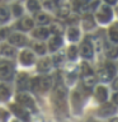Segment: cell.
<instances>
[{"mask_svg":"<svg viewBox=\"0 0 118 122\" xmlns=\"http://www.w3.org/2000/svg\"><path fill=\"white\" fill-rule=\"evenodd\" d=\"M114 74H116V66H114L112 62H107L105 66L100 70V72H99V76H100V79L103 81H109V80L114 76Z\"/></svg>","mask_w":118,"mask_h":122,"instance_id":"2","label":"cell"},{"mask_svg":"<svg viewBox=\"0 0 118 122\" xmlns=\"http://www.w3.org/2000/svg\"><path fill=\"white\" fill-rule=\"evenodd\" d=\"M53 62H55V65H60L61 62H62V56L61 55H57L53 57Z\"/></svg>","mask_w":118,"mask_h":122,"instance_id":"36","label":"cell"},{"mask_svg":"<svg viewBox=\"0 0 118 122\" xmlns=\"http://www.w3.org/2000/svg\"><path fill=\"white\" fill-rule=\"evenodd\" d=\"M10 109L13 111V113H14L17 117L20 118V120H23V121H29L28 113L25 112L24 108H23L20 104H11V106H10Z\"/></svg>","mask_w":118,"mask_h":122,"instance_id":"6","label":"cell"},{"mask_svg":"<svg viewBox=\"0 0 118 122\" xmlns=\"http://www.w3.org/2000/svg\"><path fill=\"white\" fill-rule=\"evenodd\" d=\"M83 83H84V85H85L86 88H91L95 84V76L93 74L83 76Z\"/></svg>","mask_w":118,"mask_h":122,"instance_id":"18","label":"cell"},{"mask_svg":"<svg viewBox=\"0 0 118 122\" xmlns=\"http://www.w3.org/2000/svg\"><path fill=\"white\" fill-rule=\"evenodd\" d=\"M113 88H114V89H116V90H118V79H117L116 81L113 83Z\"/></svg>","mask_w":118,"mask_h":122,"instance_id":"40","label":"cell"},{"mask_svg":"<svg viewBox=\"0 0 118 122\" xmlns=\"http://www.w3.org/2000/svg\"><path fill=\"white\" fill-rule=\"evenodd\" d=\"M105 1L108 3V4H116V3H117V0H105Z\"/></svg>","mask_w":118,"mask_h":122,"instance_id":"42","label":"cell"},{"mask_svg":"<svg viewBox=\"0 0 118 122\" xmlns=\"http://www.w3.org/2000/svg\"><path fill=\"white\" fill-rule=\"evenodd\" d=\"M18 27L23 30H29L30 28H33V20L30 18H23L20 23L18 24Z\"/></svg>","mask_w":118,"mask_h":122,"instance_id":"14","label":"cell"},{"mask_svg":"<svg viewBox=\"0 0 118 122\" xmlns=\"http://www.w3.org/2000/svg\"><path fill=\"white\" fill-rule=\"evenodd\" d=\"M61 45H62L61 37L60 36H55V37L51 38V41H49V50H51V51H56Z\"/></svg>","mask_w":118,"mask_h":122,"instance_id":"15","label":"cell"},{"mask_svg":"<svg viewBox=\"0 0 118 122\" xmlns=\"http://www.w3.org/2000/svg\"><path fill=\"white\" fill-rule=\"evenodd\" d=\"M75 3H79V6L81 5V4H86V3H89L90 0H74Z\"/></svg>","mask_w":118,"mask_h":122,"instance_id":"39","label":"cell"},{"mask_svg":"<svg viewBox=\"0 0 118 122\" xmlns=\"http://www.w3.org/2000/svg\"><path fill=\"white\" fill-rule=\"evenodd\" d=\"M6 118H8V113H6L4 109H0V120H1V121H5Z\"/></svg>","mask_w":118,"mask_h":122,"instance_id":"37","label":"cell"},{"mask_svg":"<svg viewBox=\"0 0 118 122\" xmlns=\"http://www.w3.org/2000/svg\"><path fill=\"white\" fill-rule=\"evenodd\" d=\"M84 25H85L86 28H90V27H93V25H94L93 18H91V17H85V19H84Z\"/></svg>","mask_w":118,"mask_h":122,"instance_id":"33","label":"cell"},{"mask_svg":"<svg viewBox=\"0 0 118 122\" xmlns=\"http://www.w3.org/2000/svg\"><path fill=\"white\" fill-rule=\"evenodd\" d=\"M34 50H36V52H38L39 55H43V53L46 52V47H44V45L43 43H36L34 45Z\"/></svg>","mask_w":118,"mask_h":122,"instance_id":"30","label":"cell"},{"mask_svg":"<svg viewBox=\"0 0 118 122\" xmlns=\"http://www.w3.org/2000/svg\"><path fill=\"white\" fill-rule=\"evenodd\" d=\"M116 106L112 104V103H104L100 108H99L98 111V114L99 116H102V117H107V116H109V114H112L116 112Z\"/></svg>","mask_w":118,"mask_h":122,"instance_id":"7","label":"cell"},{"mask_svg":"<svg viewBox=\"0 0 118 122\" xmlns=\"http://www.w3.org/2000/svg\"><path fill=\"white\" fill-rule=\"evenodd\" d=\"M0 53L4 56H14L15 53V50L13 47H10V45H3L1 47H0Z\"/></svg>","mask_w":118,"mask_h":122,"instance_id":"17","label":"cell"},{"mask_svg":"<svg viewBox=\"0 0 118 122\" xmlns=\"http://www.w3.org/2000/svg\"><path fill=\"white\" fill-rule=\"evenodd\" d=\"M29 88L33 92H39V78H33L29 81Z\"/></svg>","mask_w":118,"mask_h":122,"instance_id":"25","label":"cell"},{"mask_svg":"<svg viewBox=\"0 0 118 122\" xmlns=\"http://www.w3.org/2000/svg\"><path fill=\"white\" fill-rule=\"evenodd\" d=\"M81 55L85 57V59H90L93 56V46L89 42H84L81 45Z\"/></svg>","mask_w":118,"mask_h":122,"instance_id":"10","label":"cell"},{"mask_svg":"<svg viewBox=\"0 0 118 122\" xmlns=\"http://www.w3.org/2000/svg\"><path fill=\"white\" fill-rule=\"evenodd\" d=\"M10 95L9 89L5 85H0V101H6Z\"/></svg>","mask_w":118,"mask_h":122,"instance_id":"21","label":"cell"},{"mask_svg":"<svg viewBox=\"0 0 118 122\" xmlns=\"http://www.w3.org/2000/svg\"><path fill=\"white\" fill-rule=\"evenodd\" d=\"M0 1H5V0H0Z\"/></svg>","mask_w":118,"mask_h":122,"instance_id":"45","label":"cell"},{"mask_svg":"<svg viewBox=\"0 0 118 122\" xmlns=\"http://www.w3.org/2000/svg\"><path fill=\"white\" fill-rule=\"evenodd\" d=\"M51 86V78L44 76V78H39V92H47Z\"/></svg>","mask_w":118,"mask_h":122,"instance_id":"12","label":"cell"},{"mask_svg":"<svg viewBox=\"0 0 118 122\" xmlns=\"http://www.w3.org/2000/svg\"><path fill=\"white\" fill-rule=\"evenodd\" d=\"M109 122H118V118H113V120H110Z\"/></svg>","mask_w":118,"mask_h":122,"instance_id":"43","label":"cell"},{"mask_svg":"<svg viewBox=\"0 0 118 122\" xmlns=\"http://www.w3.org/2000/svg\"><path fill=\"white\" fill-rule=\"evenodd\" d=\"M13 74V65L6 60L0 61V78L1 79H9Z\"/></svg>","mask_w":118,"mask_h":122,"instance_id":"3","label":"cell"},{"mask_svg":"<svg viewBox=\"0 0 118 122\" xmlns=\"http://www.w3.org/2000/svg\"><path fill=\"white\" fill-rule=\"evenodd\" d=\"M9 19V11L5 6H0V22H6Z\"/></svg>","mask_w":118,"mask_h":122,"instance_id":"26","label":"cell"},{"mask_svg":"<svg viewBox=\"0 0 118 122\" xmlns=\"http://www.w3.org/2000/svg\"><path fill=\"white\" fill-rule=\"evenodd\" d=\"M28 85H29L28 76H27L25 74H22L20 76H19V79H18V86L20 88V89H25Z\"/></svg>","mask_w":118,"mask_h":122,"instance_id":"19","label":"cell"},{"mask_svg":"<svg viewBox=\"0 0 118 122\" xmlns=\"http://www.w3.org/2000/svg\"><path fill=\"white\" fill-rule=\"evenodd\" d=\"M52 99L55 102V106L56 107H60L61 106L65 108V99H66V89L62 86V85H59L55 88L53 90V94H52Z\"/></svg>","mask_w":118,"mask_h":122,"instance_id":"1","label":"cell"},{"mask_svg":"<svg viewBox=\"0 0 118 122\" xmlns=\"http://www.w3.org/2000/svg\"><path fill=\"white\" fill-rule=\"evenodd\" d=\"M69 38L71 41H78L79 38V30L76 28H70L69 29Z\"/></svg>","mask_w":118,"mask_h":122,"instance_id":"28","label":"cell"},{"mask_svg":"<svg viewBox=\"0 0 118 122\" xmlns=\"http://www.w3.org/2000/svg\"><path fill=\"white\" fill-rule=\"evenodd\" d=\"M91 122H95V121H91Z\"/></svg>","mask_w":118,"mask_h":122,"instance_id":"46","label":"cell"},{"mask_svg":"<svg viewBox=\"0 0 118 122\" xmlns=\"http://www.w3.org/2000/svg\"><path fill=\"white\" fill-rule=\"evenodd\" d=\"M51 60L49 59H43L38 62V70L42 72H47L49 69H51Z\"/></svg>","mask_w":118,"mask_h":122,"instance_id":"13","label":"cell"},{"mask_svg":"<svg viewBox=\"0 0 118 122\" xmlns=\"http://www.w3.org/2000/svg\"><path fill=\"white\" fill-rule=\"evenodd\" d=\"M51 1H53V3H59L60 0H51Z\"/></svg>","mask_w":118,"mask_h":122,"instance_id":"44","label":"cell"},{"mask_svg":"<svg viewBox=\"0 0 118 122\" xmlns=\"http://www.w3.org/2000/svg\"><path fill=\"white\" fill-rule=\"evenodd\" d=\"M109 37L112 42H118V30L117 29H110L109 30Z\"/></svg>","mask_w":118,"mask_h":122,"instance_id":"31","label":"cell"},{"mask_svg":"<svg viewBox=\"0 0 118 122\" xmlns=\"http://www.w3.org/2000/svg\"><path fill=\"white\" fill-rule=\"evenodd\" d=\"M62 25L60 24V23H52L51 24V28H49V30L51 32H53L56 34V36H60V34H62Z\"/></svg>","mask_w":118,"mask_h":122,"instance_id":"22","label":"cell"},{"mask_svg":"<svg viewBox=\"0 0 118 122\" xmlns=\"http://www.w3.org/2000/svg\"><path fill=\"white\" fill-rule=\"evenodd\" d=\"M76 55H78V50H76L75 46H71L70 48H69V57H70L71 60H74Z\"/></svg>","mask_w":118,"mask_h":122,"instance_id":"32","label":"cell"},{"mask_svg":"<svg viewBox=\"0 0 118 122\" xmlns=\"http://www.w3.org/2000/svg\"><path fill=\"white\" fill-rule=\"evenodd\" d=\"M97 18L100 23H108L112 18V10L108 6H102L97 14Z\"/></svg>","mask_w":118,"mask_h":122,"instance_id":"5","label":"cell"},{"mask_svg":"<svg viewBox=\"0 0 118 122\" xmlns=\"http://www.w3.org/2000/svg\"><path fill=\"white\" fill-rule=\"evenodd\" d=\"M69 14H70V8L67 5H62V6L57 8V15L60 18H66Z\"/></svg>","mask_w":118,"mask_h":122,"instance_id":"20","label":"cell"},{"mask_svg":"<svg viewBox=\"0 0 118 122\" xmlns=\"http://www.w3.org/2000/svg\"><path fill=\"white\" fill-rule=\"evenodd\" d=\"M44 5H46V8H48V9H55V8H56V3L51 1V0H46Z\"/></svg>","mask_w":118,"mask_h":122,"instance_id":"35","label":"cell"},{"mask_svg":"<svg viewBox=\"0 0 118 122\" xmlns=\"http://www.w3.org/2000/svg\"><path fill=\"white\" fill-rule=\"evenodd\" d=\"M105 53H107V56H108V57L114 59V57L118 56V47H107Z\"/></svg>","mask_w":118,"mask_h":122,"instance_id":"27","label":"cell"},{"mask_svg":"<svg viewBox=\"0 0 118 122\" xmlns=\"http://www.w3.org/2000/svg\"><path fill=\"white\" fill-rule=\"evenodd\" d=\"M13 11H14V15L19 17V15L22 14V6H20V5H18V4H15V5L13 6Z\"/></svg>","mask_w":118,"mask_h":122,"instance_id":"34","label":"cell"},{"mask_svg":"<svg viewBox=\"0 0 118 122\" xmlns=\"http://www.w3.org/2000/svg\"><path fill=\"white\" fill-rule=\"evenodd\" d=\"M20 61L23 65H30L34 61V55L30 51H23L20 53Z\"/></svg>","mask_w":118,"mask_h":122,"instance_id":"9","label":"cell"},{"mask_svg":"<svg viewBox=\"0 0 118 122\" xmlns=\"http://www.w3.org/2000/svg\"><path fill=\"white\" fill-rule=\"evenodd\" d=\"M37 22L39 23V24H47V23L51 22V19H49V17L47 14L41 13V14H37Z\"/></svg>","mask_w":118,"mask_h":122,"instance_id":"24","label":"cell"},{"mask_svg":"<svg viewBox=\"0 0 118 122\" xmlns=\"http://www.w3.org/2000/svg\"><path fill=\"white\" fill-rule=\"evenodd\" d=\"M90 74H93V71H91V69L89 67V65L83 64L81 65V75L85 76V75H90Z\"/></svg>","mask_w":118,"mask_h":122,"instance_id":"29","label":"cell"},{"mask_svg":"<svg viewBox=\"0 0 118 122\" xmlns=\"http://www.w3.org/2000/svg\"><path fill=\"white\" fill-rule=\"evenodd\" d=\"M113 101H114V103H117V104H118V93L113 97Z\"/></svg>","mask_w":118,"mask_h":122,"instance_id":"41","label":"cell"},{"mask_svg":"<svg viewBox=\"0 0 118 122\" xmlns=\"http://www.w3.org/2000/svg\"><path fill=\"white\" fill-rule=\"evenodd\" d=\"M6 34H8V29H1L0 30V40H3Z\"/></svg>","mask_w":118,"mask_h":122,"instance_id":"38","label":"cell"},{"mask_svg":"<svg viewBox=\"0 0 118 122\" xmlns=\"http://www.w3.org/2000/svg\"><path fill=\"white\" fill-rule=\"evenodd\" d=\"M27 6H28V9H29L30 11H37V10H39V3H38L37 0H28Z\"/></svg>","mask_w":118,"mask_h":122,"instance_id":"23","label":"cell"},{"mask_svg":"<svg viewBox=\"0 0 118 122\" xmlns=\"http://www.w3.org/2000/svg\"><path fill=\"white\" fill-rule=\"evenodd\" d=\"M17 101L18 103L20 104L22 107H27V108L32 109V111H36V104H34V101L29 97L28 94H18L17 97Z\"/></svg>","mask_w":118,"mask_h":122,"instance_id":"4","label":"cell"},{"mask_svg":"<svg viewBox=\"0 0 118 122\" xmlns=\"http://www.w3.org/2000/svg\"><path fill=\"white\" fill-rule=\"evenodd\" d=\"M9 42L11 45H15V46H24L27 43V38L23 36V34H11L9 37Z\"/></svg>","mask_w":118,"mask_h":122,"instance_id":"8","label":"cell"},{"mask_svg":"<svg viewBox=\"0 0 118 122\" xmlns=\"http://www.w3.org/2000/svg\"><path fill=\"white\" fill-rule=\"evenodd\" d=\"M48 29L46 28H36L33 30V36L36 38H39V40H44V38L48 37Z\"/></svg>","mask_w":118,"mask_h":122,"instance_id":"16","label":"cell"},{"mask_svg":"<svg viewBox=\"0 0 118 122\" xmlns=\"http://www.w3.org/2000/svg\"><path fill=\"white\" fill-rule=\"evenodd\" d=\"M95 97L99 102H105L107 101V97H108V93H107V89L104 86H98L97 90H95Z\"/></svg>","mask_w":118,"mask_h":122,"instance_id":"11","label":"cell"}]
</instances>
